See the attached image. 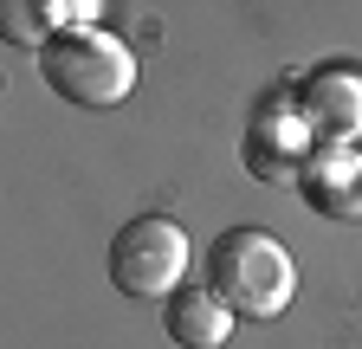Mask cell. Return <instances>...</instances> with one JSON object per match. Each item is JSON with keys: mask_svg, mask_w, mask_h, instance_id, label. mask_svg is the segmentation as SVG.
Instances as JSON below:
<instances>
[{"mask_svg": "<svg viewBox=\"0 0 362 349\" xmlns=\"http://www.w3.org/2000/svg\"><path fill=\"white\" fill-rule=\"evenodd\" d=\"M207 291L226 304L233 317H285L291 297H298V266L279 233L265 227H226L214 246H207Z\"/></svg>", "mask_w": 362, "mask_h": 349, "instance_id": "obj_1", "label": "cell"}, {"mask_svg": "<svg viewBox=\"0 0 362 349\" xmlns=\"http://www.w3.org/2000/svg\"><path fill=\"white\" fill-rule=\"evenodd\" d=\"M310 149H317V136H310V123H304L298 91H272L265 104H252V123H246V168L259 174V182H285V174H298Z\"/></svg>", "mask_w": 362, "mask_h": 349, "instance_id": "obj_4", "label": "cell"}, {"mask_svg": "<svg viewBox=\"0 0 362 349\" xmlns=\"http://www.w3.org/2000/svg\"><path fill=\"white\" fill-rule=\"evenodd\" d=\"M39 78L78 110H117L136 91V52L104 26H65L52 46H39Z\"/></svg>", "mask_w": 362, "mask_h": 349, "instance_id": "obj_2", "label": "cell"}, {"mask_svg": "<svg viewBox=\"0 0 362 349\" xmlns=\"http://www.w3.org/2000/svg\"><path fill=\"white\" fill-rule=\"evenodd\" d=\"M298 188L330 220H362V143H317L298 168Z\"/></svg>", "mask_w": 362, "mask_h": 349, "instance_id": "obj_5", "label": "cell"}, {"mask_svg": "<svg viewBox=\"0 0 362 349\" xmlns=\"http://www.w3.org/2000/svg\"><path fill=\"white\" fill-rule=\"evenodd\" d=\"M188 233H181V220H168V213H136V220H123L110 233V252H104V272L123 297H175L181 278H188Z\"/></svg>", "mask_w": 362, "mask_h": 349, "instance_id": "obj_3", "label": "cell"}, {"mask_svg": "<svg viewBox=\"0 0 362 349\" xmlns=\"http://www.w3.org/2000/svg\"><path fill=\"white\" fill-rule=\"evenodd\" d=\"M233 311L201 285V291H175V297H162V330H168V343L175 349H226V336H233Z\"/></svg>", "mask_w": 362, "mask_h": 349, "instance_id": "obj_7", "label": "cell"}, {"mask_svg": "<svg viewBox=\"0 0 362 349\" xmlns=\"http://www.w3.org/2000/svg\"><path fill=\"white\" fill-rule=\"evenodd\" d=\"M78 26L71 0H0V32H7V46H52V39Z\"/></svg>", "mask_w": 362, "mask_h": 349, "instance_id": "obj_8", "label": "cell"}, {"mask_svg": "<svg viewBox=\"0 0 362 349\" xmlns=\"http://www.w3.org/2000/svg\"><path fill=\"white\" fill-rule=\"evenodd\" d=\"M298 104L317 143H362V78L349 65H324L298 84Z\"/></svg>", "mask_w": 362, "mask_h": 349, "instance_id": "obj_6", "label": "cell"}]
</instances>
